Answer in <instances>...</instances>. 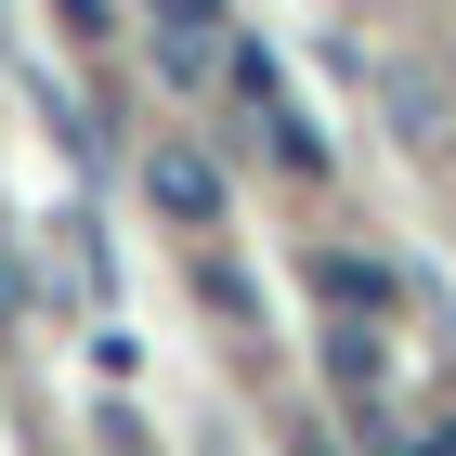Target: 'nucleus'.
I'll return each mask as SVG.
<instances>
[{"instance_id": "nucleus-1", "label": "nucleus", "mask_w": 456, "mask_h": 456, "mask_svg": "<svg viewBox=\"0 0 456 456\" xmlns=\"http://www.w3.org/2000/svg\"><path fill=\"white\" fill-rule=\"evenodd\" d=\"M222 66H235L248 118L274 131V157H287V170H326V131H314V118H300V105H287V92H274V53H261V39H222Z\"/></svg>"}, {"instance_id": "nucleus-2", "label": "nucleus", "mask_w": 456, "mask_h": 456, "mask_svg": "<svg viewBox=\"0 0 456 456\" xmlns=\"http://www.w3.org/2000/svg\"><path fill=\"white\" fill-rule=\"evenodd\" d=\"M143 196H157V209H170V222H196V235H222V157H209V143H143Z\"/></svg>"}, {"instance_id": "nucleus-3", "label": "nucleus", "mask_w": 456, "mask_h": 456, "mask_svg": "<svg viewBox=\"0 0 456 456\" xmlns=\"http://www.w3.org/2000/svg\"><path fill=\"white\" fill-rule=\"evenodd\" d=\"M314 300H339V314H379V300H391V274H379V261H352V248H314Z\"/></svg>"}, {"instance_id": "nucleus-4", "label": "nucleus", "mask_w": 456, "mask_h": 456, "mask_svg": "<svg viewBox=\"0 0 456 456\" xmlns=\"http://www.w3.org/2000/svg\"><path fill=\"white\" fill-rule=\"evenodd\" d=\"M326 379H339V391H379V326H365V314L326 326Z\"/></svg>"}, {"instance_id": "nucleus-5", "label": "nucleus", "mask_w": 456, "mask_h": 456, "mask_svg": "<svg viewBox=\"0 0 456 456\" xmlns=\"http://www.w3.org/2000/svg\"><path fill=\"white\" fill-rule=\"evenodd\" d=\"M53 27H66L78 53H105V39H118V0H53Z\"/></svg>"}, {"instance_id": "nucleus-6", "label": "nucleus", "mask_w": 456, "mask_h": 456, "mask_svg": "<svg viewBox=\"0 0 456 456\" xmlns=\"http://www.w3.org/2000/svg\"><path fill=\"white\" fill-rule=\"evenodd\" d=\"M13 300H27V261H13V235H0V326H13Z\"/></svg>"}, {"instance_id": "nucleus-7", "label": "nucleus", "mask_w": 456, "mask_h": 456, "mask_svg": "<svg viewBox=\"0 0 456 456\" xmlns=\"http://www.w3.org/2000/svg\"><path fill=\"white\" fill-rule=\"evenodd\" d=\"M157 13H183V27H235V13H222V0H157Z\"/></svg>"}]
</instances>
